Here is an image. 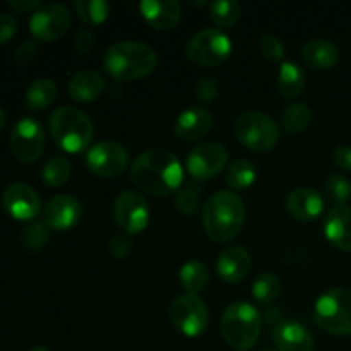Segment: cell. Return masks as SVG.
Here are the masks:
<instances>
[{"mask_svg":"<svg viewBox=\"0 0 351 351\" xmlns=\"http://www.w3.org/2000/svg\"><path fill=\"white\" fill-rule=\"evenodd\" d=\"M257 170L250 160H237L226 171V184L232 189H245L256 180Z\"/></svg>","mask_w":351,"mask_h":351,"instance_id":"cell-31","label":"cell"},{"mask_svg":"<svg viewBox=\"0 0 351 351\" xmlns=\"http://www.w3.org/2000/svg\"><path fill=\"white\" fill-rule=\"evenodd\" d=\"M105 91V79L96 71L75 72L69 82V93L77 101H93Z\"/></svg>","mask_w":351,"mask_h":351,"instance_id":"cell-24","label":"cell"},{"mask_svg":"<svg viewBox=\"0 0 351 351\" xmlns=\"http://www.w3.org/2000/svg\"><path fill=\"white\" fill-rule=\"evenodd\" d=\"M312 112L305 103H293L288 108H285L283 115H281V123L283 129L290 134H297L300 130L307 129L311 123Z\"/></svg>","mask_w":351,"mask_h":351,"instance_id":"cell-29","label":"cell"},{"mask_svg":"<svg viewBox=\"0 0 351 351\" xmlns=\"http://www.w3.org/2000/svg\"><path fill=\"white\" fill-rule=\"evenodd\" d=\"M88 168L103 178H113L122 173L129 165V154L120 143L115 141H99L89 147L86 154Z\"/></svg>","mask_w":351,"mask_h":351,"instance_id":"cell-12","label":"cell"},{"mask_svg":"<svg viewBox=\"0 0 351 351\" xmlns=\"http://www.w3.org/2000/svg\"><path fill=\"white\" fill-rule=\"evenodd\" d=\"M232 50L230 36L218 27L199 31L187 43V57L204 67L223 64L232 55Z\"/></svg>","mask_w":351,"mask_h":351,"instance_id":"cell-8","label":"cell"},{"mask_svg":"<svg viewBox=\"0 0 351 351\" xmlns=\"http://www.w3.org/2000/svg\"><path fill=\"white\" fill-rule=\"evenodd\" d=\"M221 332L232 348L247 351L254 348L261 336V314L249 302H233L221 317Z\"/></svg>","mask_w":351,"mask_h":351,"instance_id":"cell-5","label":"cell"},{"mask_svg":"<svg viewBox=\"0 0 351 351\" xmlns=\"http://www.w3.org/2000/svg\"><path fill=\"white\" fill-rule=\"evenodd\" d=\"M17 29V19L12 14H0V45L9 43L10 38L16 34Z\"/></svg>","mask_w":351,"mask_h":351,"instance_id":"cell-40","label":"cell"},{"mask_svg":"<svg viewBox=\"0 0 351 351\" xmlns=\"http://www.w3.org/2000/svg\"><path fill=\"white\" fill-rule=\"evenodd\" d=\"M50 130L55 143L69 153L86 149L95 136L91 119L75 106H60L50 115Z\"/></svg>","mask_w":351,"mask_h":351,"instance_id":"cell-4","label":"cell"},{"mask_svg":"<svg viewBox=\"0 0 351 351\" xmlns=\"http://www.w3.org/2000/svg\"><path fill=\"white\" fill-rule=\"evenodd\" d=\"M74 7L88 27L103 23L110 14V3L105 0H75Z\"/></svg>","mask_w":351,"mask_h":351,"instance_id":"cell-30","label":"cell"},{"mask_svg":"<svg viewBox=\"0 0 351 351\" xmlns=\"http://www.w3.org/2000/svg\"><path fill=\"white\" fill-rule=\"evenodd\" d=\"M108 250L113 257H117V259L125 257L130 250L129 235H127V233H115V235L112 237V240H110Z\"/></svg>","mask_w":351,"mask_h":351,"instance_id":"cell-39","label":"cell"},{"mask_svg":"<svg viewBox=\"0 0 351 351\" xmlns=\"http://www.w3.org/2000/svg\"><path fill=\"white\" fill-rule=\"evenodd\" d=\"M71 175V163L62 156H53L43 165L41 178L48 187H60L69 180Z\"/></svg>","mask_w":351,"mask_h":351,"instance_id":"cell-32","label":"cell"},{"mask_svg":"<svg viewBox=\"0 0 351 351\" xmlns=\"http://www.w3.org/2000/svg\"><path fill=\"white\" fill-rule=\"evenodd\" d=\"M219 86L218 81L213 77H201L197 81V86H195V96L199 98V101H213V99L218 96Z\"/></svg>","mask_w":351,"mask_h":351,"instance_id":"cell-38","label":"cell"},{"mask_svg":"<svg viewBox=\"0 0 351 351\" xmlns=\"http://www.w3.org/2000/svg\"><path fill=\"white\" fill-rule=\"evenodd\" d=\"M50 239V230L45 221H33L24 228L23 243L29 250H40L47 245Z\"/></svg>","mask_w":351,"mask_h":351,"instance_id":"cell-36","label":"cell"},{"mask_svg":"<svg viewBox=\"0 0 351 351\" xmlns=\"http://www.w3.org/2000/svg\"><path fill=\"white\" fill-rule=\"evenodd\" d=\"M332 160H335L336 167L341 170L351 171V146H338L332 153Z\"/></svg>","mask_w":351,"mask_h":351,"instance_id":"cell-42","label":"cell"},{"mask_svg":"<svg viewBox=\"0 0 351 351\" xmlns=\"http://www.w3.org/2000/svg\"><path fill=\"white\" fill-rule=\"evenodd\" d=\"M201 201V187L197 184H187L178 189L175 195V206L185 216H194Z\"/></svg>","mask_w":351,"mask_h":351,"instance_id":"cell-34","label":"cell"},{"mask_svg":"<svg viewBox=\"0 0 351 351\" xmlns=\"http://www.w3.org/2000/svg\"><path fill=\"white\" fill-rule=\"evenodd\" d=\"M5 122H7V117H5V112L2 110V106H0V130L5 127Z\"/></svg>","mask_w":351,"mask_h":351,"instance_id":"cell-46","label":"cell"},{"mask_svg":"<svg viewBox=\"0 0 351 351\" xmlns=\"http://www.w3.org/2000/svg\"><path fill=\"white\" fill-rule=\"evenodd\" d=\"M287 211L300 221H311L315 219L322 211H324V199L317 191L308 187L293 189L287 195Z\"/></svg>","mask_w":351,"mask_h":351,"instance_id":"cell-18","label":"cell"},{"mask_svg":"<svg viewBox=\"0 0 351 351\" xmlns=\"http://www.w3.org/2000/svg\"><path fill=\"white\" fill-rule=\"evenodd\" d=\"M302 58L305 64L317 71H328L339 60V50L329 40H312L302 48Z\"/></svg>","mask_w":351,"mask_h":351,"instance_id":"cell-23","label":"cell"},{"mask_svg":"<svg viewBox=\"0 0 351 351\" xmlns=\"http://www.w3.org/2000/svg\"><path fill=\"white\" fill-rule=\"evenodd\" d=\"M240 12H242V7L237 0H216L211 3V10H209L211 19L219 27L233 26L239 21Z\"/></svg>","mask_w":351,"mask_h":351,"instance_id":"cell-33","label":"cell"},{"mask_svg":"<svg viewBox=\"0 0 351 351\" xmlns=\"http://www.w3.org/2000/svg\"><path fill=\"white\" fill-rule=\"evenodd\" d=\"M36 55V45L33 41H23L16 50V62L19 64H29Z\"/></svg>","mask_w":351,"mask_h":351,"instance_id":"cell-43","label":"cell"},{"mask_svg":"<svg viewBox=\"0 0 351 351\" xmlns=\"http://www.w3.org/2000/svg\"><path fill=\"white\" fill-rule=\"evenodd\" d=\"M213 117L202 106L185 108L175 122V134L182 141H197L211 130Z\"/></svg>","mask_w":351,"mask_h":351,"instance_id":"cell-20","label":"cell"},{"mask_svg":"<svg viewBox=\"0 0 351 351\" xmlns=\"http://www.w3.org/2000/svg\"><path fill=\"white\" fill-rule=\"evenodd\" d=\"M82 206L72 195H55L43 208V221L48 228L67 230L81 219Z\"/></svg>","mask_w":351,"mask_h":351,"instance_id":"cell-16","label":"cell"},{"mask_svg":"<svg viewBox=\"0 0 351 351\" xmlns=\"http://www.w3.org/2000/svg\"><path fill=\"white\" fill-rule=\"evenodd\" d=\"M250 259L249 250L243 249V247H228V249L223 250L218 257V264H216V269L218 274L228 283H239L243 278L249 274Z\"/></svg>","mask_w":351,"mask_h":351,"instance_id":"cell-21","label":"cell"},{"mask_svg":"<svg viewBox=\"0 0 351 351\" xmlns=\"http://www.w3.org/2000/svg\"><path fill=\"white\" fill-rule=\"evenodd\" d=\"M9 5L17 12H27V10L38 9L41 2L40 0H9Z\"/></svg>","mask_w":351,"mask_h":351,"instance_id":"cell-44","label":"cell"},{"mask_svg":"<svg viewBox=\"0 0 351 351\" xmlns=\"http://www.w3.org/2000/svg\"><path fill=\"white\" fill-rule=\"evenodd\" d=\"M93 47H95V33L91 27H82L75 36V50L79 55H86L93 50Z\"/></svg>","mask_w":351,"mask_h":351,"instance_id":"cell-41","label":"cell"},{"mask_svg":"<svg viewBox=\"0 0 351 351\" xmlns=\"http://www.w3.org/2000/svg\"><path fill=\"white\" fill-rule=\"evenodd\" d=\"M245 223V206L242 197L232 191H219L208 199L202 213L206 233L215 242L235 239Z\"/></svg>","mask_w":351,"mask_h":351,"instance_id":"cell-2","label":"cell"},{"mask_svg":"<svg viewBox=\"0 0 351 351\" xmlns=\"http://www.w3.org/2000/svg\"><path fill=\"white\" fill-rule=\"evenodd\" d=\"M324 233L332 245L351 252V208L335 206L326 216Z\"/></svg>","mask_w":351,"mask_h":351,"instance_id":"cell-22","label":"cell"},{"mask_svg":"<svg viewBox=\"0 0 351 351\" xmlns=\"http://www.w3.org/2000/svg\"><path fill=\"white\" fill-rule=\"evenodd\" d=\"M158 65V55L141 41H119L105 53V69L119 81H132L151 74Z\"/></svg>","mask_w":351,"mask_h":351,"instance_id":"cell-3","label":"cell"},{"mask_svg":"<svg viewBox=\"0 0 351 351\" xmlns=\"http://www.w3.org/2000/svg\"><path fill=\"white\" fill-rule=\"evenodd\" d=\"M130 180L151 195H168L178 191L184 180L180 160L167 149H149L137 156L130 168Z\"/></svg>","mask_w":351,"mask_h":351,"instance_id":"cell-1","label":"cell"},{"mask_svg":"<svg viewBox=\"0 0 351 351\" xmlns=\"http://www.w3.org/2000/svg\"><path fill=\"white\" fill-rule=\"evenodd\" d=\"M281 293V283L276 274L263 273L256 278L252 285V295L259 304L269 305L276 302V298Z\"/></svg>","mask_w":351,"mask_h":351,"instance_id":"cell-28","label":"cell"},{"mask_svg":"<svg viewBox=\"0 0 351 351\" xmlns=\"http://www.w3.org/2000/svg\"><path fill=\"white\" fill-rule=\"evenodd\" d=\"M315 324L335 336H351V291L332 288L326 291L314 307Z\"/></svg>","mask_w":351,"mask_h":351,"instance_id":"cell-6","label":"cell"},{"mask_svg":"<svg viewBox=\"0 0 351 351\" xmlns=\"http://www.w3.org/2000/svg\"><path fill=\"white\" fill-rule=\"evenodd\" d=\"M266 315H267V321L269 322H271V319H273V321H278V319H280V311H276V308H274V311H267Z\"/></svg>","mask_w":351,"mask_h":351,"instance_id":"cell-45","label":"cell"},{"mask_svg":"<svg viewBox=\"0 0 351 351\" xmlns=\"http://www.w3.org/2000/svg\"><path fill=\"white\" fill-rule=\"evenodd\" d=\"M10 151L21 163H33L43 154L45 130L36 119H21L10 132Z\"/></svg>","mask_w":351,"mask_h":351,"instance_id":"cell-10","label":"cell"},{"mask_svg":"<svg viewBox=\"0 0 351 351\" xmlns=\"http://www.w3.org/2000/svg\"><path fill=\"white\" fill-rule=\"evenodd\" d=\"M29 351H50V350L45 348V346H33Z\"/></svg>","mask_w":351,"mask_h":351,"instance_id":"cell-47","label":"cell"},{"mask_svg":"<svg viewBox=\"0 0 351 351\" xmlns=\"http://www.w3.org/2000/svg\"><path fill=\"white\" fill-rule=\"evenodd\" d=\"M72 23L71 12L62 3L40 5L29 19V29L41 41H53L64 36Z\"/></svg>","mask_w":351,"mask_h":351,"instance_id":"cell-11","label":"cell"},{"mask_svg":"<svg viewBox=\"0 0 351 351\" xmlns=\"http://www.w3.org/2000/svg\"><path fill=\"white\" fill-rule=\"evenodd\" d=\"M57 98V84L51 79H36L29 84L24 95V103L31 112L48 108Z\"/></svg>","mask_w":351,"mask_h":351,"instance_id":"cell-25","label":"cell"},{"mask_svg":"<svg viewBox=\"0 0 351 351\" xmlns=\"http://www.w3.org/2000/svg\"><path fill=\"white\" fill-rule=\"evenodd\" d=\"M326 195L335 206H346L351 197V184L343 175H331L324 184Z\"/></svg>","mask_w":351,"mask_h":351,"instance_id":"cell-35","label":"cell"},{"mask_svg":"<svg viewBox=\"0 0 351 351\" xmlns=\"http://www.w3.org/2000/svg\"><path fill=\"white\" fill-rule=\"evenodd\" d=\"M2 204L3 209L12 218L21 219V221L36 218L41 208V201L38 194L26 184H10L3 191Z\"/></svg>","mask_w":351,"mask_h":351,"instance_id":"cell-15","label":"cell"},{"mask_svg":"<svg viewBox=\"0 0 351 351\" xmlns=\"http://www.w3.org/2000/svg\"><path fill=\"white\" fill-rule=\"evenodd\" d=\"M259 50L267 60L280 62L285 58V45L274 34H263L259 38Z\"/></svg>","mask_w":351,"mask_h":351,"instance_id":"cell-37","label":"cell"},{"mask_svg":"<svg viewBox=\"0 0 351 351\" xmlns=\"http://www.w3.org/2000/svg\"><path fill=\"white\" fill-rule=\"evenodd\" d=\"M235 132L240 143L250 151L257 153H266L280 137V129L278 123L271 119L269 115L257 110L242 113L235 122Z\"/></svg>","mask_w":351,"mask_h":351,"instance_id":"cell-7","label":"cell"},{"mask_svg":"<svg viewBox=\"0 0 351 351\" xmlns=\"http://www.w3.org/2000/svg\"><path fill=\"white\" fill-rule=\"evenodd\" d=\"M228 151L219 143H202L187 156V170L194 180H211L225 168Z\"/></svg>","mask_w":351,"mask_h":351,"instance_id":"cell-13","label":"cell"},{"mask_svg":"<svg viewBox=\"0 0 351 351\" xmlns=\"http://www.w3.org/2000/svg\"><path fill=\"white\" fill-rule=\"evenodd\" d=\"M170 321L182 335L194 336L202 335L208 328L209 311L201 297L192 293L180 295L170 305Z\"/></svg>","mask_w":351,"mask_h":351,"instance_id":"cell-9","label":"cell"},{"mask_svg":"<svg viewBox=\"0 0 351 351\" xmlns=\"http://www.w3.org/2000/svg\"><path fill=\"white\" fill-rule=\"evenodd\" d=\"M113 215L125 233L143 232L149 221V208L146 199L136 191H123L122 194H119L113 206Z\"/></svg>","mask_w":351,"mask_h":351,"instance_id":"cell-14","label":"cell"},{"mask_svg":"<svg viewBox=\"0 0 351 351\" xmlns=\"http://www.w3.org/2000/svg\"><path fill=\"white\" fill-rule=\"evenodd\" d=\"M261 351H271V350H261Z\"/></svg>","mask_w":351,"mask_h":351,"instance_id":"cell-48","label":"cell"},{"mask_svg":"<svg viewBox=\"0 0 351 351\" xmlns=\"http://www.w3.org/2000/svg\"><path fill=\"white\" fill-rule=\"evenodd\" d=\"M274 345L280 351H314V336L305 326L295 321H283L273 329Z\"/></svg>","mask_w":351,"mask_h":351,"instance_id":"cell-17","label":"cell"},{"mask_svg":"<svg viewBox=\"0 0 351 351\" xmlns=\"http://www.w3.org/2000/svg\"><path fill=\"white\" fill-rule=\"evenodd\" d=\"M209 283V269L201 261L191 259L182 266L180 285L192 295H197Z\"/></svg>","mask_w":351,"mask_h":351,"instance_id":"cell-27","label":"cell"},{"mask_svg":"<svg viewBox=\"0 0 351 351\" xmlns=\"http://www.w3.org/2000/svg\"><path fill=\"white\" fill-rule=\"evenodd\" d=\"M278 88L285 98H297L305 89V72L300 65L287 60L281 64L278 74Z\"/></svg>","mask_w":351,"mask_h":351,"instance_id":"cell-26","label":"cell"},{"mask_svg":"<svg viewBox=\"0 0 351 351\" xmlns=\"http://www.w3.org/2000/svg\"><path fill=\"white\" fill-rule=\"evenodd\" d=\"M144 19L160 31H170L180 23L182 9L177 0H144L141 2Z\"/></svg>","mask_w":351,"mask_h":351,"instance_id":"cell-19","label":"cell"}]
</instances>
